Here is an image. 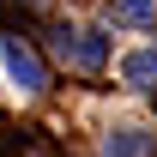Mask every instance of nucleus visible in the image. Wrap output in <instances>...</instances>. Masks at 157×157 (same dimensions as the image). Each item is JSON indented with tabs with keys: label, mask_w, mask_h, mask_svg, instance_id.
<instances>
[{
	"label": "nucleus",
	"mask_w": 157,
	"mask_h": 157,
	"mask_svg": "<svg viewBox=\"0 0 157 157\" xmlns=\"http://www.w3.org/2000/svg\"><path fill=\"white\" fill-rule=\"evenodd\" d=\"M48 36H55V60H60V67H73V73H97L103 60H109V36H103V30L60 24V30H48Z\"/></svg>",
	"instance_id": "nucleus-1"
},
{
	"label": "nucleus",
	"mask_w": 157,
	"mask_h": 157,
	"mask_svg": "<svg viewBox=\"0 0 157 157\" xmlns=\"http://www.w3.org/2000/svg\"><path fill=\"white\" fill-rule=\"evenodd\" d=\"M0 55H6V73L18 78L24 91H42V85H48V73H42V60L30 55V42H24V36H6V42H0Z\"/></svg>",
	"instance_id": "nucleus-2"
},
{
	"label": "nucleus",
	"mask_w": 157,
	"mask_h": 157,
	"mask_svg": "<svg viewBox=\"0 0 157 157\" xmlns=\"http://www.w3.org/2000/svg\"><path fill=\"white\" fill-rule=\"evenodd\" d=\"M103 157H157V133L145 127H115L103 139Z\"/></svg>",
	"instance_id": "nucleus-3"
},
{
	"label": "nucleus",
	"mask_w": 157,
	"mask_h": 157,
	"mask_svg": "<svg viewBox=\"0 0 157 157\" xmlns=\"http://www.w3.org/2000/svg\"><path fill=\"white\" fill-rule=\"evenodd\" d=\"M121 78L133 85V91H157V48H139V55L121 60Z\"/></svg>",
	"instance_id": "nucleus-4"
},
{
	"label": "nucleus",
	"mask_w": 157,
	"mask_h": 157,
	"mask_svg": "<svg viewBox=\"0 0 157 157\" xmlns=\"http://www.w3.org/2000/svg\"><path fill=\"white\" fill-rule=\"evenodd\" d=\"M157 0H109V24H151Z\"/></svg>",
	"instance_id": "nucleus-5"
}]
</instances>
